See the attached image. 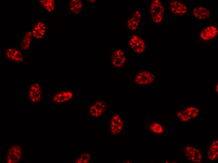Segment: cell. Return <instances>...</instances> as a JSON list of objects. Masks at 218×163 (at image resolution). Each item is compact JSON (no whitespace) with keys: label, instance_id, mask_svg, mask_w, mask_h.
<instances>
[{"label":"cell","instance_id":"6da1fadb","mask_svg":"<svg viewBox=\"0 0 218 163\" xmlns=\"http://www.w3.org/2000/svg\"><path fill=\"white\" fill-rule=\"evenodd\" d=\"M150 13L153 22L158 24L162 21L164 13V9L163 5L160 0L152 1L150 5Z\"/></svg>","mask_w":218,"mask_h":163},{"label":"cell","instance_id":"7a4b0ae2","mask_svg":"<svg viewBox=\"0 0 218 163\" xmlns=\"http://www.w3.org/2000/svg\"><path fill=\"white\" fill-rule=\"evenodd\" d=\"M128 45L130 49L138 54L142 53L146 48V44L143 38L137 34L132 35L128 41Z\"/></svg>","mask_w":218,"mask_h":163},{"label":"cell","instance_id":"3957f363","mask_svg":"<svg viewBox=\"0 0 218 163\" xmlns=\"http://www.w3.org/2000/svg\"><path fill=\"white\" fill-rule=\"evenodd\" d=\"M200 112L199 108L196 107H188L178 112L177 117L183 122H187L197 116Z\"/></svg>","mask_w":218,"mask_h":163},{"label":"cell","instance_id":"277c9868","mask_svg":"<svg viewBox=\"0 0 218 163\" xmlns=\"http://www.w3.org/2000/svg\"><path fill=\"white\" fill-rule=\"evenodd\" d=\"M22 154V150L20 146L17 145L12 146L7 151L6 161L9 163L18 162L21 160Z\"/></svg>","mask_w":218,"mask_h":163},{"label":"cell","instance_id":"5b68a950","mask_svg":"<svg viewBox=\"0 0 218 163\" xmlns=\"http://www.w3.org/2000/svg\"><path fill=\"white\" fill-rule=\"evenodd\" d=\"M42 92L39 83L37 82H32L29 86L28 97L30 102L36 103L41 100Z\"/></svg>","mask_w":218,"mask_h":163},{"label":"cell","instance_id":"8992f818","mask_svg":"<svg viewBox=\"0 0 218 163\" xmlns=\"http://www.w3.org/2000/svg\"><path fill=\"white\" fill-rule=\"evenodd\" d=\"M184 153L185 156L191 163H199L202 160V154L198 148L192 146H187L184 149Z\"/></svg>","mask_w":218,"mask_h":163},{"label":"cell","instance_id":"52a82bcc","mask_svg":"<svg viewBox=\"0 0 218 163\" xmlns=\"http://www.w3.org/2000/svg\"><path fill=\"white\" fill-rule=\"evenodd\" d=\"M155 79L154 74L151 72L143 71L136 75L135 77V83L139 85H145L152 83Z\"/></svg>","mask_w":218,"mask_h":163},{"label":"cell","instance_id":"ba28073f","mask_svg":"<svg viewBox=\"0 0 218 163\" xmlns=\"http://www.w3.org/2000/svg\"><path fill=\"white\" fill-rule=\"evenodd\" d=\"M140 10L136 9L127 18L126 28L128 30L134 31L139 27L141 19Z\"/></svg>","mask_w":218,"mask_h":163},{"label":"cell","instance_id":"9c48e42d","mask_svg":"<svg viewBox=\"0 0 218 163\" xmlns=\"http://www.w3.org/2000/svg\"><path fill=\"white\" fill-rule=\"evenodd\" d=\"M73 97L72 92L63 90L55 93L52 97V101L55 104H62L70 100Z\"/></svg>","mask_w":218,"mask_h":163},{"label":"cell","instance_id":"30bf717a","mask_svg":"<svg viewBox=\"0 0 218 163\" xmlns=\"http://www.w3.org/2000/svg\"><path fill=\"white\" fill-rule=\"evenodd\" d=\"M112 65L116 68H120L126 62V57L124 51L121 50H115L112 53L111 59Z\"/></svg>","mask_w":218,"mask_h":163},{"label":"cell","instance_id":"8fae6325","mask_svg":"<svg viewBox=\"0 0 218 163\" xmlns=\"http://www.w3.org/2000/svg\"><path fill=\"white\" fill-rule=\"evenodd\" d=\"M5 55L8 59L17 63L22 62L24 59L22 52L17 49L9 48L5 50Z\"/></svg>","mask_w":218,"mask_h":163},{"label":"cell","instance_id":"7c38bea8","mask_svg":"<svg viewBox=\"0 0 218 163\" xmlns=\"http://www.w3.org/2000/svg\"><path fill=\"white\" fill-rule=\"evenodd\" d=\"M106 105L103 100L96 101L90 108V113L93 116L97 117L101 116L106 110Z\"/></svg>","mask_w":218,"mask_h":163},{"label":"cell","instance_id":"4fadbf2b","mask_svg":"<svg viewBox=\"0 0 218 163\" xmlns=\"http://www.w3.org/2000/svg\"><path fill=\"white\" fill-rule=\"evenodd\" d=\"M123 126V121L120 115H116L112 118L110 123V129L113 134L115 135L120 133Z\"/></svg>","mask_w":218,"mask_h":163},{"label":"cell","instance_id":"5bb4252c","mask_svg":"<svg viewBox=\"0 0 218 163\" xmlns=\"http://www.w3.org/2000/svg\"><path fill=\"white\" fill-rule=\"evenodd\" d=\"M169 8L172 13L177 15L184 14L187 10V7L184 3L177 0L170 2Z\"/></svg>","mask_w":218,"mask_h":163},{"label":"cell","instance_id":"9a60e30c","mask_svg":"<svg viewBox=\"0 0 218 163\" xmlns=\"http://www.w3.org/2000/svg\"><path fill=\"white\" fill-rule=\"evenodd\" d=\"M46 25L43 21H39L34 26L32 33L33 36L37 39L42 38L46 32Z\"/></svg>","mask_w":218,"mask_h":163},{"label":"cell","instance_id":"2e32d148","mask_svg":"<svg viewBox=\"0 0 218 163\" xmlns=\"http://www.w3.org/2000/svg\"><path fill=\"white\" fill-rule=\"evenodd\" d=\"M217 32V29L215 27L209 26L202 31L200 34V37L204 40H209L215 37Z\"/></svg>","mask_w":218,"mask_h":163},{"label":"cell","instance_id":"e0dca14e","mask_svg":"<svg viewBox=\"0 0 218 163\" xmlns=\"http://www.w3.org/2000/svg\"><path fill=\"white\" fill-rule=\"evenodd\" d=\"M193 15L199 19H204L210 15L209 10L205 7L202 6H197L193 9Z\"/></svg>","mask_w":218,"mask_h":163},{"label":"cell","instance_id":"ac0fdd59","mask_svg":"<svg viewBox=\"0 0 218 163\" xmlns=\"http://www.w3.org/2000/svg\"><path fill=\"white\" fill-rule=\"evenodd\" d=\"M207 156L208 159L211 160L216 159L218 156V141L214 140L211 143L208 150Z\"/></svg>","mask_w":218,"mask_h":163},{"label":"cell","instance_id":"d6986e66","mask_svg":"<svg viewBox=\"0 0 218 163\" xmlns=\"http://www.w3.org/2000/svg\"><path fill=\"white\" fill-rule=\"evenodd\" d=\"M70 9L74 14H78L82 9L83 2L80 0H71L70 2Z\"/></svg>","mask_w":218,"mask_h":163},{"label":"cell","instance_id":"ffe728a7","mask_svg":"<svg viewBox=\"0 0 218 163\" xmlns=\"http://www.w3.org/2000/svg\"><path fill=\"white\" fill-rule=\"evenodd\" d=\"M33 34L32 31H29L25 35L20 43V47L22 50L28 49L30 44Z\"/></svg>","mask_w":218,"mask_h":163},{"label":"cell","instance_id":"44dd1931","mask_svg":"<svg viewBox=\"0 0 218 163\" xmlns=\"http://www.w3.org/2000/svg\"><path fill=\"white\" fill-rule=\"evenodd\" d=\"M39 1L41 5L48 12L50 13L54 10L55 3L54 0H43Z\"/></svg>","mask_w":218,"mask_h":163},{"label":"cell","instance_id":"7402d4cb","mask_svg":"<svg viewBox=\"0 0 218 163\" xmlns=\"http://www.w3.org/2000/svg\"><path fill=\"white\" fill-rule=\"evenodd\" d=\"M150 130L154 133L157 134H161L164 131V129L162 125L157 123H153L149 126Z\"/></svg>","mask_w":218,"mask_h":163},{"label":"cell","instance_id":"603a6c76","mask_svg":"<svg viewBox=\"0 0 218 163\" xmlns=\"http://www.w3.org/2000/svg\"><path fill=\"white\" fill-rule=\"evenodd\" d=\"M91 156L89 153H86L81 155L75 160L76 163H87L90 160Z\"/></svg>","mask_w":218,"mask_h":163},{"label":"cell","instance_id":"cb8c5ba5","mask_svg":"<svg viewBox=\"0 0 218 163\" xmlns=\"http://www.w3.org/2000/svg\"><path fill=\"white\" fill-rule=\"evenodd\" d=\"M215 92L218 93V83L217 82V83L216 84V85L215 86Z\"/></svg>","mask_w":218,"mask_h":163},{"label":"cell","instance_id":"d4e9b609","mask_svg":"<svg viewBox=\"0 0 218 163\" xmlns=\"http://www.w3.org/2000/svg\"><path fill=\"white\" fill-rule=\"evenodd\" d=\"M90 1H90V2H91L92 3L95 2V0H90Z\"/></svg>","mask_w":218,"mask_h":163}]
</instances>
